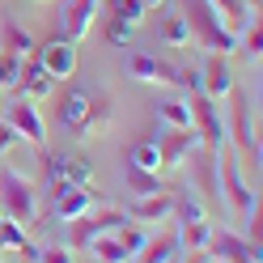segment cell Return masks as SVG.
<instances>
[{
    "label": "cell",
    "instance_id": "cell-17",
    "mask_svg": "<svg viewBox=\"0 0 263 263\" xmlns=\"http://www.w3.org/2000/svg\"><path fill=\"white\" fill-rule=\"evenodd\" d=\"M93 191L89 187H64L51 195V217L55 221H77V217H85V212L93 208Z\"/></svg>",
    "mask_w": 263,
    "mask_h": 263
},
{
    "label": "cell",
    "instance_id": "cell-29",
    "mask_svg": "<svg viewBox=\"0 0 263 263\" xmlns=\"http://www.w3.org/2000/svg\"><path fill=\"white\" fill-rule=\"evenodd\" d=\"M170 217H178V225H187V221H204L208 212H204V204L195 200V195H174V208H170Z\"/></svg>",
    "mask_w": 263,
    "mask_h": 263
},
{
    "label": "cell",
    "instance_id": "cell-23",
    "mask_svg": "<svg viewBox=\"0 0 263 263\" xmlns=\"http://www.w3.org/2000/svg\"><path fill=\"white\" fill-rule=\"evenodd\" d=\"M212 238V221H187V225H178V251H204Z\"/></svg>",
    "mask_w": 263,
    "mask_h": 263
},
{
    "label": "cell",
    "instance_id": "cell-18",
    "mask_svg": "<svg viewBox=\"0 0 263 263\" xmlns=\"http://www.w3.org/2000/svg\"><path fill=\"white\" fill-rule=\"evenodd\" d=\"M170 208H174V195H166V191H157V195H136V200L127 204V212L123 217L127 221H140V225H157V221H170Z\"/></svg>",
    "mask_w": 263,
    "mask_h": 263
},
{
    "label": "cell",
    "instance_id": "cell-33",
    "mask_svg": "<svg viewBox=\"0 0 263 263\" xmlns=\"http://www.w3.org/2000/svg\"><path fill=\"white\" fill-rule=\"evenodd\" d=\"M238 47H242L251 60H259V51H263V26H259V17L246 26V30H238Z\"/></svg>",
    "mask_w": 263,
    "mask_h": 263
},
{
    "label": "cell",
    "instance_id": "cell-30",
    "mask_svg": "<svg viewBox=\"0 0 263 263\" xmlns=\"http://www.w3.org/2000/svg\"><path fill=\"white\" fill-rule=\"evenodd\" d=\"M115 238H119V246H123L132 259H136V255L144 251V242H149V234H144L140 225H119V229H115Z\"/></svg>",
    "mask_w": 263,
    "mask_h": 263
},
{
    "label": "cell",
    "instance_id": "cell-38",
    "mask_svg": "<svg viewBox=\"0 0 263 263\" xmlns=\"http://www.w3.org/2000/svg\"><path fill=\"white\" fill-rule=\"evenodd\" d=\"M178 263H212L208 251H178Z\"/></svg>",
    "mask_w": 263,
    "mask_h": 263
},
{
    "label": "cell",
    "instance_id": "cell-27",
    "mask_svg": "<svg viewBox=\"0 0 263 263\" xmlns=\"http://www.w3.org/2000/svg\"><path fill=\"white\" fill-rule=\"evenodd\" d=\"M157 34H161V43H166V47H187V43H191V30H187V22L178 17V13H170V17H161Z\"/></svg>",
    "mask_w": 263,
    "mask_h": 263
},
{
    "label": "cell",
    "instance_id": "cell-28",
    "mask_svg": "<svg viewBox=\"0 0 263 263\" xmlns=\"http://www.w3.org/2000/svg\"><path fill=\"white\" fill-rule=\"evenodd\" d=\"M0 251H30L34 255V246H30V238H26V229L17 225V221H0Z\"/></svg>",
    "mask_w": 263,
    "mask_h": 263
},
{
    "label": "cell",
    "instance_id": "cell-6",
    "mask_svg": "<svg viewBox=\"0 0 263 263\" xmlns=\"http://www.w3.org/2000/svg\"><path fill=\"white\" fill-rule=\"evenodd\" d=\"M225 98H229V132H234V144L242 149V157H251L259 166V136L251 127V93L234 85Z\"/></svg>",
    "mask_w": 263,
    "mask_h": 263
},
{
    "label": "cell",
    "instance_id": "cell-19",
    "mask_svg": "<svg viewBox=\"0 0 263 263\" xmlns=\"http://www.w3.org/2000/svg\"><path fill=\"white\" fill-rule=\"evenodd\" d=\"M208 5H212V13L225 22V30H234V34L246 30V26L259 17V5H251V0H208Z\"/></svg>",
    "mask_w": 263,
    "mask_h": 263
},
{
    "label": "cell",
    "instance_id": "cell-37",
    "mask_svg": "<svg viewBox=\"0 0 263 263\" xmlns=\"http://www.w3.org/2000/svg\"><path fill=\"white\" fill-rule=\"evenodd\" d=\"M9 144H17V132L9 127V119H0V153H5Z\"/></svg>",
    "mask_w": 263,
    "mask_h": 263
},
{
    "label": "cell",
    "instance_id": "cell-34",
    "mask_svg": "<svg viewBox=\"0 0 263 263\" xmlns=\"http://www.w3.org/2000/svg\"><path fill=\"white\" fill-rule=\"evenodd\" d=\"M17 72H22V60L0 51V89H13V85H17Z\"/></svg>",
    "mask_w": 263,
    "mask_h": 263
},
{
    "label": "cell",
    "instance_id": "cell-10",
    "mask_svg": "<svg viewBox=\"0 0 263 263\" xmlns=\"http://www.w3.org/2000/svg\"><path fill=\"white\" fill-rule=\"evenodd\" d=\"M195 89H200L204 98H212V102L234 89V68H229V55L208 51L204 64H200V81H195Z\"/></svg>",
    "mask_w": 263,
    "mask_h": 263
},
{
    "label": "cell",
    "instance_id": "cell-7",
    "mask_svg": "<svg viewBox=\"0 0 263 263\" xmlns=\"http://www.w3.org/2000/svg\"><path fill=\"white\" fill-rule=\"evenodd\" d=\"M217 183H221V204H229L234 212H242V217H251V212L259 208V195L242 183V174H238V161L229 157V153H221V161H217Z\"/></svg>",
    "mask_w": 263,
    "mask_h": 263
},
{
    "label": "cell",
    "instance_id": "cell-21",
    "mask_svg": "<svg viewBox=\"0 0 263 263\" xmlns=\"http://www.w3.org/2000/svg\"><path fill=\"white\" fill-rule=\"evenodd\" d=\"M0 43H5V55H17V60L34 55V34L17 22H0Z\"/></svg>",
    "mask_w": 263,
    "mask_h": 263
},
{
    "label": "cell",
    "instance_id": "cell-22",
    "mask_svg": "<svg viewBox=\"0 0 263 263\" xmlns=\"http://www.w3.org/2000/svg\"><path fill=\"white\" fill-rule=\"evenodd\" d=\"M157 119L166 127H191V102L187 98H161L157 102Z\"/></svg>",
    "mask_w": 263,
    "mask_h": 263
},
{
    "label": "cell",
    "instance_id": "cell-32",
    "mask_svg": "<svg viewBox=\"0 0 263 263\" xmlns=\"http://www.w3.org/2000/svg\"><path fill=\"white\" fill-rule=\"evenodd\" d=\"M144 13H149V9H144V0H110V17H119L127 26H136Z\"/></svg>",
    "mask_w": 263,
    "mask_h": 263
},
{
    "label": "cell",
    "instance_id": "cell-24",
    "mask_svg": "<svg viewBox=\"0 0 263 263\" xmlns=\"http://www.w3.org/2000/svg\"><path fill=\"white\" fill-rule=\"evenodd\" d=\"M89 255H93L98 263H132V255L119 246V238H115V234L93 238V242H89Z\"/></svg>",
    "mask_w": 263,
    "mask_h": 263
},
{
    "label": "cell",
    "instance_id": "cell-12",
    "mask_svg": "<svg viewBox=\"0 0 263 263\" xmlns=\"http://www.w3.org/2000/svg\"><path fill=\"white\" fill-rule=\"evenodd\" d=\"M34 60L43 64V72L51 77V81H68V77L77 72V43H68V39H51V43L39 47Z\"/></svg>",
    "mask_w": 263,
    "mask_h": 263
},
{
    "label": "cell",
    "instance_id": "cell-4",
    "mask_svg": "<svg viewBox=\"0 0 263 263\" xmlns=\"http://www.w3.org/2000/svg\"><path fill=\"white\" fill-rule=\"evenodd\" d=\"M187 102H191V127H195V136H200V144H204V149H212V153H225L229 132H225L221 115H217V102H212V98H204L200 89H195Z\"/></svg>",
    "mask_w": 263,
    "mask_h": 263
},
{
    "label": "cell",
    "instance_id": "cell-31",
    "mask_svg": "<svg viewBox=\"0 0 263 263\" xmlns=\"http://www.w3.org/2000/svg\"><path fill=\"white\" fill-rule=\"evenodd\" d=\"M132 166H140V170H153V174H161V153H157V144H153V140H140L136 149H132Z\"/></svg>",
    "mask_w": 263,
    "mask_h": 263
},
{
    "label": "cell",
    "instance_id": "cell-35",
    "mask_svg": "<svg viewBox=\"0 0 263 263\" xmlns=\"http://www.w3.org/2000/svg\"><path fill=\"white\" fill-rule=\"evenodd\" d=\"M132 43V26L119 22V17H110L106 22V47H127Z\"/></svg>",
    "mask_w": 263,
    "mask_h": 263
},
{
    "label": "cell",
    "instance_id": "cell-41",
    "mask_svg": "<svg viewBox=\"0 0 263 263\" xmlns=\"http://www.w3.org/2000/svg\"><path fill=\"white\" fill-rule=\"evenodd\" d=\"M0 259H5V251H0Z\"/></svg>",
    "mask_w": 263,
    "mask_h": 263
},
{
    "label": "cell",
    "instance_id": "cell-16",
    "mask_svg": "<svg viewBox=\"0 0 263 263\" xmlns=\"http://www.w3.org/2000/svg\"><path fill=\"white\" fill-rule=\"evenodd\" d=\"M217 161H221V153H212V149H195L191 157H187V166H191V183L204 191V200H212L217 204L221 200V183H217Z\"/></svg>",
    "mask_w": 263,
    "mask_h": 263
},
{
    "label": "cell",
    "instance_id": "cell-11",
    "mask_svg": "<svg viewBox=\"0 0 263 263\" xmlns=\"http://www.w3.org/2000/svg\"><path fill=\"white\" fill-rule=\"evenodd\" d=\"M153 144L161 153V170H166V166H183V161L200 149V136H195V127H166Z\"/></svg>",
    "mask_w": 263,
    "mask_h": 263
},
{
    "label": "cell",
    "instance_id": "cell-3",
    "mask_svg": "<svg viewBox=\"0 0 263 263\" xmlns=\"http://www.w3.org/2000/svg\"><path fill=\"white\" fill-rule=\"evenodd\" d=\"M0 212L17 225H30L39 217V191L17 170H0Z\"/></svg>",
    "mask_w": 263,
    "mask_h": 263
},
{
    "label": "cell",
    "instance_id": "cell-13",
    "mask_svg": "<svg viewBox=\"0 0 263 263\" xmlns=\"http://www.w3.org/2000/svg\"><path fill=\"white\" fill-rule=\"evenodd\" d=\"M89 174H93V166L81 157H47V187H51V195L64 187H89Z\"/></svg>",
    "mask_w": 263,
    "mask_h": 263
},
{
    "label": "cell",
    "instance_id": "cell-25",
    "mask_svg": "<svg viewBox=\"0 0 263 263\" xmlns=\"http://www.w3.org/2000/svg\"><path fill=\"white\" fill-rule=\"evenodd\" d=\"M174 251H178V234H157V238L149 234V242H144V251L136 259L140 263H161V259H170Z\"/></svg>",
    "mask_w": 263,
    "mask_h": 263
},
{
    "label": "cell",
    "instance_id": "cell-40",
    "mask_svg": "<svg viewBox=\"0 0 263 263\" xmlns=\"http://www.w3.org/2000/svg\"><path fill=\"white\" fill-rule=\"evenodd\" d=\"M251 5H259V0H251Z\"/></svg>",
    "mask_w": 263,
    "mask_h": 263
},
{
    "label": "cell",
    "instance_id": "cell-1",
    "mask_svg": "<svg viewBox=\"0 0 263 263\" xmlns=\"http://www.w3.org/2000/svg\"><path fill=\"white\" fill-rule=\"evenodd\" d=\"M178 9H183L178 17L187 22L191 39L200 43V47H208V51H217V55L238 51V34H234V30H225V22L212 13L208 0H178Z\"/></svg>",
    "mask_w": 263,
    "mask_h": 263
},
{
    "label": "cell",
    "instance_id": "cell-14",
    "mask_svg": "<svg viewBox=\"0 0 263 263\" xmlns=\"http://www.w3.org/2000/svg\"><path fill=\"white\" fill-rule=\"evenodd\" d=\"M98 5H102V0H64L60 5V39H68V43L85 39L89 22L98 17Z\"/></svg>",
    "mask_w": 263,
    "mask_h": 263
},
{
    "label": "cell",
    "instance_id": "cell-20",
    "mask_svg": "<svg viewBox=\"0 0 263 263\" xmlns=\"http://www.w3.org/2000/svg\"><path fill=\"white\" fill-rule=\"evenodd\" d=\"M55 89V81L43 72V64L30 55V60H22V72H17V93L22 98H47Z\"/></svg>",
    "mask_w": 263,
    "mask_h": 263
},
{
    "label": "cell",
    "instance_id": "cell-5",
    "mask_svg": "<svg viewBox=\"0 0 263 263\" xmlns=\"http://www.w3.org/2000/svg\"><path fill=\"white\" fill-rule=\"evenodd\" d=\"M119 225H127V217H123V212H115V208H89L85 217L68 221V251H81V246H89L93 238L115 234Z\"/></svg>",
    "mask_w": 263,
    "mask_h": 263
},
{
    "label": "cell",
    "instance_id": "cell-36",
    "mask_svg": "<svg viewBox=\"0 0 263 263\" xmlns=\"http://www.w3.org/2000/svg\"><path fill=\"white\" fill-rule=\"evenodd\" d=\"M34 263H72L68 246H34Z\"/></svg>",
    "mask_w": 263,
    "mask_h": 263
},
{
    "label": "cell",
    "instance_id": "cell-9",
    "mask_svg": "<svg viewBox=\"0 0 263 263\" xmlns=\"http://www.w3.org/2000/svg\"><path fill=\"white\" fill-rule=\"evenodd\" d=\"M127 72L136 81H149V85H191L183 68H174V64L157 60V55H144V51H136L127 60Z\"/></svg>",
    "mask_w": 263,
    "mask_h": 263
},
{
    "label": "cell",
    "instance_id": "cell-2",
    "mask_svg": "<svg viewBox=\"0 0 263 263\" xmlns=\"http://www.w3.org/2000/svg\"><path fill=\"white\" fill-rule=\"evenodd\" d=\"M60 123L72 136H93V132H102L110 123V106L89 89H68L60 102Z\"/></svg>",
    "mask_w": 263,
    "mask_h": 263
},
{
    "label": "cell",
    "instance_id": "cell-8",
    "mask_svg": "<svg viewBox=\"0 0 263 263\" xmlns=\"http://www.w3.org/2000/svg\"><path fill=\"white\" fill-rule=\"evenodd\" d=\"M9 127L17 132V140H30V144H43L47 140V123H43V115H39V106H34V98H13L9 102Z\"/></svg>",
    "mask_w": 263,
    "mask_h": 263
},
{
    "label": "cell",
    "instance_id": "cell-39",
    "mask_svg": "<svg viewBox=\"0 0 263 263\" xmlns=\"http://www.w3.org/2000/svg\"><path fill=\"white\" fill-rule=\"evenodd\" d=\"M0 221H5V212H0Z\"/></svg>",
    "mask_w": 263,
    "mask_h": 263
},
{
    "label": "cell",
    "instance_id": "cell-26",
    "mask_svg": "<svg viewBox=\"0 0 263 263\" xmlns=\"http://www.w3.org/2000/svg\"><path fill=\"white\" fill-rule=\"evenodd\" d=\"M123 183H127V191H132V200H136V195H157V191H161V178H157L153 170H140V166H127Z\"/></svg>",
    "mask_w": 263,
    "mask_h": 263
},
{
    "label": "cell",
    "instance_id": "cell-15",
    "mask_svg": "<svg viewBox=\"0 0 263 263\" xmlns=\"http://www.w3.org/2000/svg\"><path fill=\"white\" fill-rule=\"evenodd\" d=\"M204 251L212 255V263H259L251 255V246H246L242 234H234V229H212V238Z\"/></svg>",
    "mask_w": 263,
    "mask_h": 263
}]
</instances>
